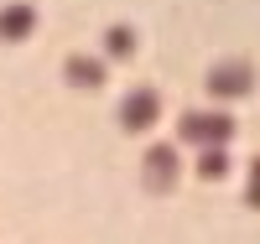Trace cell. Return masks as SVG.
Segmentation results:
<instances>
[{"label":"cell","mask_w":260,"mask_h":244,"mask_svg":"<svg viewBox=\"0 0 260 244\" xmlns=\"http://www.w3.org/2000/svg\"><path fill=\"white\" fill-rule=\"evenodd\" d=\"M229 135H234V120H229V115H219V109H198V115H182V125H177V141L203 146V151L229 146Z\"/></svg>","instance_id":"1"},{"label":"cell","mask_w":260,"mask_h":244,"mask_svg":"<svg viewBox=\"0 0 260 244\" xmlns=\"http://www.w3.org/2000/svg\"><path fill=\"white\" fill-rule=\"evenodd\" d=\"M161 115V94L156 88H130V94L120 99V125L125 130H151Z\"/></svg>","instance_id":"2"},{"label":"cell","mask_w":260,"mask_h":244,"mask_svg":"<svg viewBox=\"0 0 260 244\" xmlns=\"http://www.w3.org/2000/svg\"><path fill=\"white\" fill-rule=\"evenodd\" d=\"M177 171H182V156L172 146H151L146 151V161H141V182L151 187V192H167L172 182H177Z\"/></svg>","instance_id":"3"},{"label":"cell","mask_w":260,"mask_h":244,"mask_svg":"<svg viewBox=\"0 0 260 244\" xmlns=\"http://www.w3.org/2000/svg\"><path fill=\"white\" fill-rule=\"evenodd\" d=\"M250 88H255L250 62H219V68L208 73V94H213V99H245Z\"/></svg>","instance_id":"4"},{"label":"cell","mask_w":260,"mask_h":244,"mask_svg":"<svg viewBox=\"0 0 260 244\" xmlns=\"http://www.w3.org/2000/svg\"><path fill=\"white\" fill-rule=\"evenodd\" d=\"M37 31V6L31 0H6L0 6V42H26Z\"/></svg>","instance_id":"5"},{"label":"cell","mask_w":260,"mask_h":244,"mask_svg":"<svg viewBox=\"0 0 260 244\" xmlns=\"http://www.w3.org/2000/svg\"><path fill=\"white\" fill-rule=\"evenodd\" d=\"M62 73H68V83L73 88H104V57H94V52H73L68 62H62Z\"/></svg>","instance_id":"6"},{"label":"cell","mask_w":260,"mask_h":244,"mask_svg":"<svg viewBox=\"0 0 260 244\" xmlns=\"http://www.w3.org/2000/svg\"><path fill=\"white\" fill-rule=\"evenodd\" d=\"M104 52L125 62L130 52H136V31H130V26H110V31H104Z\"/></svg>","instance_id":"7"},{"label":"cell","mask_w":260,"mask_h":244,"mask_svg":"<svg viewBox=\"0 0 260 244\" xmlns=\"http://www.w3.org/2000/svg\"><path fill=\"white\" fill-rule=\"evenodd\" d=\"M198 177H203V182H219V177H229V156H224V146H219V151H203Z\"/></svg>","instance_id":"8"},{"label":"cell","mask_w":260,"mask_h":244,"mask_svg":"<svg viewBox=\"0 0 260 244\" xmlns=\"http://www.w3.org/2000/svg\"><path fill=\"white\" fill-rule=\"evenodd\" d=\"M245 203H250V208H260V156L250 161V187H245Z\"/></svg>","instance_id":"9"}]
</instances>
